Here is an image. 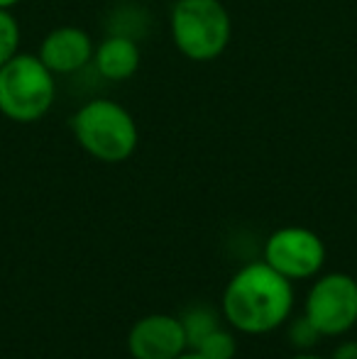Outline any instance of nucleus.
<instances>
[{
    "label": "nucleus",
    "mask_w": 357,
    "mask_h": 359,
    "mask_svg": "<svg viewBox=\"0 0 357 359\" xmlns=\"http://www.w3.org/2000/svg\"><path fill=\"white\" fill-rule=\"evenodd\" d=\"M230 327L245 335H267L291 318L294 286L267 262H252L235 271L220 301Z\"/></svg>",
    "instance_id": "obj_1"
},
{
    "label": "nucleus",
    "mask_w": 357,
    "mask_h": 359,
    "mask_svg": "<svg viewBox=\"0 0 357 359\" xmlns=\"http://www.w3.org/2000/svg\"><path fill=\"white\" fill-rule=\"evenodd\" d=\"M72 130L81 149L105 164H118L135 154L140 142L135 118L115 100H90L72 118Z\"/></svg>",
    "instance_id": "obj_2"
},
{
    "label": "nucleus",
    "mask_w": 357,
    "mask_h": 359,
    "mask_svg": "<svg viewBox=\"0 0 357 359\" xmlns=\"http://www.w3.org/2000/svg\"><path fill=\"white\" fill-rule=\"evenodd\" d=\"M54 74L32 54H15L0 67V113L13 123H37L54 103Z\"/></svg>",
    "instance_id": "obj_3"
},
{
    "label": "nucleus",
    "mask_w": 357,
    "mask_h": 359,
    "mask_svg": "<svg viewBox=\"0 0 357 359\" xmlns=\"http://www.w3.org/2000/svg\"><path fill=\"white\" fill-rule=\"evenodd\" d=\"M230 15L220 0H177L172 10L174 44L191 62H210L230 42Z\"/></svg>",
    "instance_id": "obj_4"
},
{
    "label": "nucleus",
    "mask_w": 357,
    "mask_h": 359,
    "mask_svg": "<svg viewBox=\"0 0 357 359\" xmlns=\"http://www.w3.org/2000/svg\"><path fill=\"white\" fill-rule=\"evenodd\" d=\"M304 316L323 337H338L357 325V279L343 271L325 274L309 288Z\"/></svg>",
    "instance_id": "obj_5"
},
{
    "label": "nucleus",
    "mask_w": 357,
    "mask_h": 359,
    "mask_svg": "<svg viewBox=\"0 0 357 359\" xmlns=\"http://www.w3.org/2000/svg\"><path fill=\"white\" fill-rule=\"evenodd\" d=\"M264 262L289 281L314 279L325 264V245L309 227H281L264 242Z\"/></svg>",
    "instance_id": "obj_6"
},
{
    "label": "nucleus",
    "mask_w": 357,
    "mask_h": 359,
    "mask_svg": "<svg viewBox=\"0 0 357 359\" xmlns=\"http://www.w3.org/2000/svg\"><path fill=\"white\" fill-rule=\"evenodd\" d=\"M189 350L181 318L167 313L144 316L130 327L128 352L133 359H177Z\"/></svg>",
    "instance_id": "obj_7"
},
{
    "label": "nucleus",
    "mask_w": 357,
    "mask_h": 359,
    "mask_svg": "<svg viewBox=\"0 0 357 359\" xmlns=\"http://www.w3.org/2000/svg\"><path fill=\"white\" fill-rule=\"evenodd\" d=\"M37 57L52 74H74L93 59V42L81 27H57L44 37Z\"/></svg>",
    "instance_id": "obj_8"
},
{
    "label": "nucleus",
    "mask_w": 357,
    "mask_h": 359,
    "mask_svg": "<svg viewBox=\"0 0 357 359\" xmlns=\"http://www.w3.org/2000/svg\"><path fill=\"white\" fill-rule=\"evenodd\" d=\"M93 64L108 81H125L140 69V47L128 34H110L93 49Z\"/></svg>",
    "instance_id": "obj_9"
},
{
    "label": "nucleus",
    "mask_w": 357,
    "mask_h": 359,
    "mask_svg": "<svg viewBox=\"0 0 357 359\" xmlns=\"http://www.w3.org/2000/svg\"><path fill=\"white\" fill-rule=\"evenodd\" d=\"M181 327H184L186 345H189V350H194L201 340H206L210 332L218 330L220 318L210 306H194L181 316Z\"/></svg>",
    "instance_id": "obj_10"
},
{
    "label": "nucleus",
    "mask_w": 357,
    "mask_h": 359,
    "mask_svg": "<svg viewBox=\"0 0 357 359\" xmlns=\"http://www.w3.org/2000/svg\"><path fill=\"white\" fill-rule=\"evenodd\" d=\"M194 352H198L203 359H235L238 357V340L230 330L218 327L206 340H201L194 347Z\"/></svg>",
    "instance_id": "obj_11"
},
{
    "label": "nucleus",
    "mask_w": 357,
    "mask_h": 359,
    "mask_svg": "<svg viewBox=\"0 0 357 359\" xmlns=\"http://www.w3.org/2000/svg\"><path fill=\"white\" fill-rule=\"evenodd\" d=\"M286 323H289L286 337H289L291 347H294L296 352H311L316 347V342L323 340V335L316 330V325L304 316V313H301L299 318H289Z\"/></svg>",
    "instance_id": "obj_12"
},
{
    "label": "nucleus",
    "mask_w": 357,
    "mask_h": 359,
    "mask_svg": "<svg viewBox=\"0 0 357 359\" xmlns=\"http://www.w3.org/2000/svg\"><path fill=\"white\" fill-rule=\"evenodd\" d=\"M18 44H20L18 20L10 15V10L0 8V67L18 54Z\"/></svg>",
    "instance_id": "obj_13"
},
{
    "label": "nucleus",
    "mask_w": 357,
    "mask_h": 359,
    "mask_svg": "<svg viewBox=\"0 0 357 359\" xmlns=\"http://www.w3.org/2000/svg\"><path fill=\"white\" fill-rule=\"evenodd\" d=\"M328 359H357V340H345L333 350Z\"/></svg>",
    "instance_id": "obj_14"
},
{
    "label": "nucleus",
    "mask_w": 357,
    "mask_h": 359,
    "mask_svg": "<svg viewBox=\"0 0 357 359\" xmlns=\"http://www.w3.org/2000/svg\"><path fill=\"white\" fill-rule=\"evenodd\" d=\"M289 359H328V357H321V355H314V352H296L294 357Z\"/></svg>",
    "instance_id": "obj_15"
},
{
    "label": "nucleus",
    "mask_w": 357,
    "mask_h": 359,
    "mask_svg": "<svg viewBox=\"0 0 357 359\" xmlns=\"http://www.w3.org/2000/svg\"><path fill=\"white\" fill-rule=\"evenodd\" d=\"M177 359H203V357H201L198 352H194V350H186L184 355H179Z\"/></svg>",
    "instance_id": "obj_16"
},
{
    "label": "nucleus",
    "mask_w": 357,
    "mask_h": 359,
    "mask_svg": "<svg viewBox=\"0 0 357 359\" xmlns=\"http://www.w3.org/2000/svg\"><path fill=\"white\" fill-rule=\"evenodd\" d=\"M18 3H20V0H0V8H3V10H10V8H15Z\"/></svg>",
    "instance_id": "obj_17"
}]
</instances>
